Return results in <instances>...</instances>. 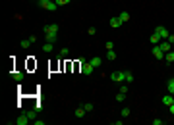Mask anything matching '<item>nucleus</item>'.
<instances>
[{"label": "nucleus", "mask_w": 174, "mask_h": 125, "mask_svg": "<svg viewBox=\"0 0 174 125\" xmlns=\"http://www.w3.org/2000/svg\"><path fill=\"white\" fill-rule=\"evenodd\" d=\"M27 114V118L31 119V121H35L37 119V110H29V112H25Z\"/></svg>", "instance_id": "f3484780"}, {"label": "nucleus", "mask_w": 174, "mask_h": 125, "mask_svg": "<svg viewBox=\"0 0 174 125\" xmlns=\"http://www.w3.org/2000/svg\"><path fill=\"white\" fill-rule=\"evenodd\" d=\"M116 100H118V102H124V100H126V93H122V91H120V93L116 94Z\"/></svg>", "instance_id": "5701e85b"}, {"label": "nucleus", "mask_w": 174, "mask_h": 125, "mask_svg": "<svg viewBox=\"0 0 174 125\" xmlns=\"http://www.w3.org/2000/svg\"><path fill=\"white\" fill-rule=\"evenodd\" d=\"M89 64H91V66H93V68H99V66L103 64V60H101V58H99V56H95V58H91V60H89Z\"/></svg>", "instance_id": "9b49d317"}, {"label": "nucleus", "mask_w": 174, "mask_h": 125, "mask_svg": "<svg viewBox=\"0 0 174 125\" xmlns=\"http://www.w3.org/2000/svg\"><path fill=\"white\" fill-rule=\"evenodd\" d=\"M85 114H87V112H85V108H83V106H81V108H77L76 112H74V116H76V118H83Z\"/></svg>", "instance_id": "2eb2a0df"}, {"label": "nucleus", "mask_w": 174, "mask_h": 125, "mask_svg": "<svg viewBox=\"0 0 174 125\" xmlns=\"http://www.w3.org/2000/svg\"><path fill=\"white\" fill-rule=\"evenodd\" d=\"M16 123H18V125H29V123H31V119L27 118V114H21V116L16 119Z\"/></svg>", "instance_id": "0eeeda50"}, {"label": "nucleus", "mask_w": 174, "mask_h": 125, "mask_svg": "<svg viewBox=\"0 0 174 125\" xmlns=\"http://www.w3.org/2000/svg\"><path fill=\"white\" fill-rule=\"evenodd\" d=\"M112 46H114V44H112V41H108V43L104 44V48H106V50H112Z\"/></svg>", "instance_id": "cd10ccee"}, {"label": "nucleus", "mask_w": 174, "mask_h": 125, "mask_svg": "<svg viewBox=\"0 0 174 125\" xmlns=\"http://www.w3.org/2000/svg\"><path fill=\"white\" fill-rule=\"evenodd\" d=\"M164 62H166V64L174 62V50H170V52H166V54H164Z\"/></svg>", "instance_id": "ddd939ff"}, {"label": "nucleus", "mask_w": 174, "mask_h": 125, "mask_svg": "<svg viewBox=\"0 0 174 125\" xmlns=\"http://www.w3.org/2000/svg\"><path fill=\"white\" fill-rule=\"evenodd\" d=\"M43 50H45V52H52V50H54V43H45L43 44Z\"/></svg>", "instance_id": "dca6fc26"}, {"label": "nucleus", "mask_w": 174, "mask_h": 125, "mask_svg": "<svg viewBox=\"0 0 174 125\" xmlns=\"http://www.w3.org/2000/svg\"><path fill=\"white\" fill-rule=\"evenodd\" d=\"M149 41H151V44H159V43H161V37H159V33H153Z\"/></svg>", "instance_id": "4468645a"}, {"label": "nucleus", "mask_w": 174, "mask_h": 125, "mask_svg": "<svg viewBox=\"0 0 174 125\" xmlns=\"http://www.w3.org/2000/svg\"><path fill=\"white\" fill-rule=\"evenodd\" d=\"M93 69H95V68H93L89 62L81 64V73H83V75H91V73H93Z\"/></svg>", "instance_id": "423d86ee"}, {"label": "nucleus", "mask_w": 174, "mask_h": 125, "mask_svg": "<svg viewBox=\"0 0 174 125\" xmlns=\"http://www.w3.org/2000/svg\"><path fill=\"white\" fill-rule=\"evenodd\" d=\"M54 2H56L58 6H66V4H70L72 0H54Z\"/></svg>", "instance_id": "393cba45"}, {"label": "nucleus", "mask_w": 174, "mask_h": 125, "mask_svg": "<svg viewBox=\"0 0 174 125\" xmlns=\"http://www.w3.org/2000/svg\"><path fill=\"white\" fill-rule=\"evenodd\" d=\"M124 81L128 83H134V75H132V71H124Z\"/></svg>", "instance_id": "f8f14e48"}, {"label": "nucleus", "mask_w": 174, "mask_h": 125, "mask_svg": "<svg viewBox=\"0 0 174 125\" xmlns=\"http://www.w3.org/2000/svg\"><path fill=\"white\" fill-rule=\"evenodd\" d=\"M110 79L114 83H120V81H124V71H114V73L110 75Z\"/></svg>", "instance_id": "6e6552de"}, {"label": "nucleus", "mask_w": 174, "mask_h": 125, "mask_svg": "<svg viewBox=\"0 0 174 125\" xmlns=\"http://www.w3.org/2000/svg\"><path fill=\"white\" fill-rule=\"evenodd\" d=\"M130 116V108H124L122 110V118H128Z\"/></svg>", "instance_id": "bb28decb"}, {"label": "nucleus", "mask_w": 174, "mask_h": 125, "mask_svg": "<svg viewBox=\"0 0 174 125\" xmlns=\"http://www.w3.org/2000/svg\"><path fill=\"white\" fill-rule=\"evenodd\" d=\"M120 91H122V93H126V94H128V85H122V87H120Z\"/></svg>", "instance_id": "7c9ffc66"}, {"label": "nucleus", "mask_w": 174, "mask_h": 125, "mask_svg": "<svg viewBox=\"0 0 174 125\" xmlns=\"http://www.w3.org/2000/svg\"><path fill=\"white\" fill-rule=\"evenodd\" d=\"M166 89H168V93L174 94V79H170V81L166 83Z\"/></svg>", "instance_id": "6ab92c4d"}, {"label": "nucleus", "mask_w": 174, "mask_h": 125, "mask_svg": "<svg viewBox=\"0 0 174 125\" xmlns=\"http://www.w3.org/2000/svg\"><path fill=\"white\" fill-rule=\"evenodd\" d=\"M37 6L43 8V10H50V12H54L58 8V4L54 2V0H37Z\"/></svg>", "instance_id": "f03ea898"}, {"label": "nucleus", "mask_w": 174, "mask_h": 125, "mask_svg": "<svg viewBox=\"0 0 174 125\" xmlns=\"http://www.w3.org/2000/svg\"><path fill=\"white\" fill-rule=\"evenodd\" d=\"M83 108H85V112H87V114H89V112H93V110H95V106H93L91 102H87V104H83Z\"/></svg>", "instance_id": "b1692460"}, {"label": "nucleus", "mask_w": 174, "mask_h": 125, "mask_svg": "<svg viewBox=\"0 0 174 125\" xmlns=\"http://www.w3.org/2000/svg\"><path fill=\"white\" fill-rule=\"evenodd\" d=\"M159 46H161V50H162V52H164V54L172 50V43H170L168 39H164V41H161V43H159Z\"/></svg>", "instance_id": "39448f33"}, {"label": "nucleus", "mask_w": 174, "mask_h": 125, "mask_svg": "<svg viewBox=\"0 0 174 125\" xmlns=\"http://www.w3.org/2000/svg\"><path fill=\"white\" fill-rule=\"evenodd\" d=\"M118 18H120V21H122V23H126V21L130 19V14H128V12H122L120 16H118Z\"/></svg>", "instance_id": "a211bd4d"}, {"label": "nucleus", "mask_w": 174, "mask_h": 125, "mask_svg": "<svg viewBox=\"0 0 174 125\" xmlns=\"http://www.w3.org/2000/svg\"><path fill=\"white\" fill-rule=\"evenodd\" d=\"M168 41H170V43L174 44V35H170V37H168Z\"/></svg>", "instance_id": "2f4dec72"}, {"label": "nucleus", "mask_w": 174, "mask_h": 125, "mask_svg": "<svg viewBox=\"0 0 174 125\" xmlns=\"http://www.w3.org/2000/svg\"><path fill=\"white\" fill-rule=\"evenodd\" d=\"M33 125H46V121H43V119H35V123Z\"/></svg>", "instance_id": "c85d7f7f"}, {"label": "nucleus", "mask_w": 174, "mask_h": 125, "mask_svg": "<svg viewBox=\"0 0 174 125\" xmlns=\"http://www.w3.org/2000/svg\"><path fill=\"white\" fill-rule=\"evenodd\" d=\"M87 33H89V35H95L97 29H95V27H89V29H87Z\"/></svg>", "instance_id": "c756f323"}, {"label": "nucleus", "mask_w": 174, "mask_h": 125, "mask_svg": "<svg viewBox=\"0 0 174 125\" xmlns=\"http://www.w3.org/2000/svg\"><path fill=\"white\" fill-rule=\"evenodd\" d=\"M155 33H159V37L161 39H168L170 37V33H168V29L164 27V25H159V27L155 29Z\"/></svg>", "instance_id": "20e7f679"}, {"label": "nucleus", "mask_w": 174, "mask_h": 125, "mask_svg": "<svg viewBox=\"0 0 174 125\" xmlns=\"http://www.w3.org/2000/svg\"><path fill=\"white\" fill-rule=\"evenodd\" d=\"M68 54H70V48H68V46L62 48V50H60V60H62V58H68Z\"/></svg>", "instance_id": "412c9836"}, {"label": "nucleus", "mask_w": 174, "mask_h": 125, "mask_svg": "<svg viewBox=\"0 0 174 125\" xmlns=\"http://www.w3.org/2000/svg\"><path fill=\"white\" fill-rule=\"evenodd\" d=\"M45 39L46 43H54L58 37V23H50V25H45Z\"/></svg>", "instance_id": "f257e3e1"}, {"label": "nucleus", "mask_w": 174, "mask_h": 125, "mask_svg": "<svg viewBox=\"0 0 174 125\" xmlns=\"http://www.w3.org/2000/svg\"><path fill=\"white\" fill-rule=\"evenodd\" d=\"M172 98H174V94H170V93H168V94H164V96H162V100H161V102L164 104V106H170V104H172Z\"/></svg>", "instance_id": "9d476101"}, {"label": "nucleus", "mask_w": 174, "mask_h": 125, "mask_svg": "<svg viewBox=\"0 0 174 125\" xmlns=\"http://www.w3.org/2000/svg\"><path fill=\"white\" fill-rule=\"evenodd\" d=\"M172 50H174V44H172Z\"/></svg>", "instance_id": "473e14b6"}, {"label": "nucleus", "mask_w": 174, "mask_h": 125, "mask_svg": "<svg viewBox=\"0 0 174 125\" xmlns=\"http://www.w3.org/2000/svg\"><path fill=\"white\" fill-rule=\"evenodd\" d=\"M162 123H164V121H162L161 118H155L153 119V125H162Z\"/></svg>", "instance_id": "a878e982"}, {"label": "nucleus", "mask_w": 174, "mask_h": 125, "mask_svg": "<svg viewBox=\"0 0 174 125\" xmlns=\"http://www.w3.org/2000/svg\"><path fill=\"white\" fill-rule=\"evenodd\" d=\"M31 41H29V39H25V41H21V43H19V46H21V48H29V46H31Z\"/></svg>", "instance_id": "aec40b11"}, {"label": "nucleus", "mask_w": 174, "mask_h": 125, "mask_svg": "<svg viewBox=\"0 0 174 125\" xmlns=\"http://www.w3.org/2000/svg\"><path fill=\"white\" fill-rule=\"evenodd\" d=\"M108 23H110V27H112V29H116V27H120V25H122V21H120V18H118V16H112Z\"/></svg>", "instance_id": "1a4fd4ad"}, {"label": "nucleus", "mask_w": 174, "mask_h": 125, "mask_svg": "<svg viewBox=\"0 0 174 125\" xmlns=\"http://www.w3.org/2000/svg\"><path fill=\"white\" fill-rule=\"evenodd\" d=\"M151 52H153V56L157 58V60H164V52L161 50L159 44H153V50H151Z\"/></svg>", "instance_id": "7ed1b4c3"}, {"label": "nucleus", "mask_w": 174, "mask_h": 125, "mask_svg": "<svg viewBox=\"0 0 174 125\" xmlns=\"http://www.w3.org/2000/svg\"><path fill=\"white\" fill-rule=\"evenodd\" d=\"M106 60H110V62L116 60V52H114V50H108V52H106Z\"/></svg>", "instance_id": "4be33fe9"}]
</instances>
